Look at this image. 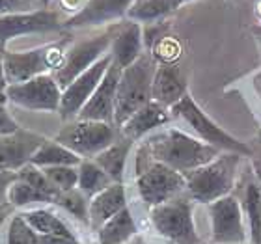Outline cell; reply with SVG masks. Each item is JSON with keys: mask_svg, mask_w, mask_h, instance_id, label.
<instances>
[{"mask_svg": "<svg viewBox=\"0 0 261 244\" xmlns=\"http://www.w3.org/2000/svg\"><path fill=\"white\" fill-rule=\"evenodd\" d=\"M142 147L146 149L153 160L166 164L168 168L183 175L211 162L213 158H217L222 153L217 147L196 140L177 129H168L164 132L149 136Z\"/></svg>", "mask_w": 261, "mask_h": 244, "instance_id": "cell-1", "label": "cell"}, {"mask_svg": "<svg viewBox=\"0 0 261 244\" xmlns=\"http://www.w3.org/2000/svg\"><path fill=\"white\" fill-rule=\"evenodd\" d=\"M241 164V155L220 153L211 162L192 170L185 175V188L189 198L200 203H213L229 194L233 188L237 170Z\"/></svg>", "mask_w": 261, "mask_h": 244, "instance_id": "cell-2", "label": "cell"}, {"mask_svg": "<svg viewBox=\"0 0 261 244\" xmlns=\"http://www.w3.org/2000/svg\"><path fill=\"white\" fill-rule=\"evenodd\" d=\"M155 71H157V65L151 56L147 55H142L135 64L121 69L118 90H116L114 127L121 129L136 110L153 101L151 86Z\"/></svg>", "mask_w": 261, "mask_h": 244, "instance_id": "cell-3", "label": "cell"}, {"mask_svg": "<svg viewBox=\"0 0 261 244\" xmlns=\"http://www.w3.org/2000/svg\"><path fill=\"white\" fill-rule=\"evenodd\" d=\"M136 188L147 207H157L185 190V175L153 160L144 147L136 157Z\"/></svg>", "mask_w": 261, "mask_h": 244, "instance_id": "cell-4", "label": "cell"}, {"mask_svg": "<svg viewBox=\"0 0 261 244\" xmlns=\"http://www.w3.org/2000/svg\"><path fill=\"white\" fill-rule=\"evenodd\" d=\"M170 114L174 116V118L183 120L189 127H192V130H194L196 134L200 136L205 144H209V146L217 147L220 151L235 153V155H241V157H252V147L246 146L245 142L233 138V136L229 134V132H226L222 127H218V125L196 104V101L189 93L181 99L179 103H175L174 106L170 109Z\"/></svg>", "mask_w": 261, "mask_h": 244, "instance_id": "cell-5", "label": "cell"}, {"mask_svg": "<svg viewBox=\"0 0 261 244\" xmlns=\"http://www.w3.org/2000/svg\"><path fill=\"white\" fill-rule=\"evenodd\" d=\"M151 222L159 233L174 244H200L189 194H177L151 209Z\"/></svg>", "mask_w": 261, "mask_h": 244, "instance_id": "cell-6", "label": "cell"}, {"mask_svg": "<svg viewBox=\"0 0 261 244\" xmlns=\"http://www.w3.org/2000/svg\"><path fill=\"white\" fill-rule=\"evenodd\" d=\"M55 140L84 160V158L97 157L99 153L114 144L116 127L112 123H103V121L76 120L65 125L56 134Z\"/></svg>", "mask_w": 261, "mask_h": 244, "instance_id": "cell-7", "label": "cell"}, {"mask_svg": "<svg viewBox=\"0 0 261 244\" xmlns=\"http://www.w3.org/2000/svg\"><path fill=\"white\" fill-rule=\"evenodd\" d=\"M62 58H64L62 49L56 45H45V47L19 50V52L6 50L4 67L8 86L27 82L39 75H47L49 69L56 71V67L62 64Z\"/></svg>", "mask_w": 261, "mask_h": 244, "instance_id": "cell-8", "label": "cell"}, {"mask_svg": "<svg viewBox=\"0 0 261 244\" xmlns=\"http://www.w3.org/2000/svg\"><path fill=\"white\" fill-rule=\"evenodd\" d=\"M112 34H99L95 38L84 39L81 43L73 45L69 50L64 52L62 64L53 73L56 84L64 90L67 84L75 80L76 76L82 75L86 69H90L95 62H99L105 55H109Z\"/></svg>", "mask_w": 261, "mask_h": 244, "instance_id": "cell-9", "label": "cell"}, {"mask_svg": "<svg viewBox=\"0 0 261 244\" xmlns=\"http://www.w3.org/2000/svg\"><path fill=\"white\" fill-rule=\"evenodd\" d=\"M6 99L15 106L41 112H58L62 99V88L56 84L53 75H39L27 82L10 84Z\"/></svg>", "mask_w": 261, "mask_h": 244, "instance_id": "cell-10", "label": "cell"}, {"mask_svg": "<svg viewBox=\"0 0 261 244\" xmlns=\"http://www.w3.org/2000/svg\"><path fill=\"white\" fill-rule=\"evenodd\" d=\"M110 64H112V56L109 52V55H105L101 60L95 62L90 69H86L82 75H79L75 80L62 90L60 109H58V114H60L62 120L67 121L79 116L82 106L88 103V99L92 97L95 88L99 86V82L103 80Z\"/></svg>", "mask_w": 261, "mask_h": 244, "instance_id": "cell-11", "label": "cell"}, {"mask_svg": "<svg viewBox=\"0 0 261 244\" xmlns=\"http://www.w3.org/2000/svg\"><path fill=\"white\" fill-rule=\"evenodd\" d=\"M211 237L217 244H245L246 233L243 226V207L233 196H224L209 203Z\"/></svg>", "mask_w": 261, "mask_h": 244, "instance_id": "cell-12", "label": "cell"}, {"mask_svg": "<svg viewBox=\"0 0 261 244\" xmlns=\"http://www.w3.org/2000/svg\"><path fill=\"white\" fill-rule=\"evenodd\" d=\"M64 26L56 11L50 10H30L19 13L0 15V43H8L10 39L28 34L53 32Z\"/></svg>", "mask_w": 261, "mask_h": 244, "instance_id": "cell-13", "label": "cell"}, {"mask_svg": "<svg viewBox=\"0 0 261 244\" xmlns=\"http://www.w3.org/2000/svg\"><path fill=\"white\" fill-rule=\"evenodd\" d=\"M121 69L112 62L110 67L105 73L103 80L99 82L95 92L88 103L82 106L76 120H88V121H103V123L114 125V106H116V90L120 82Z\"/></svg>", "mask_w": 261, "mask_h": 244, "instance_id": "cell-14", "label": "cell"}, {"mask_svg": "<svg viewBox=\"0 0 261 244\" xmlns=\"http://www.w3.org/2000/svg\"><path fill=\"white\" fill-rule=\"evenodd\" d=\"M47 138L19 129L17 132L0 136V172H19L30 164L34 153L43 146Z\"/></svg>", "mask_w": 261, "mask_h": 244, "instance_id": "cell-15", "label": "cell"}, {"mask_svg": "<svg viewBox=\"0 0 261 244\" xmlns=\"http://www.w3.org/2000/svg\"><path fill=\"white\" fill-rule=\"evenodd\" d=\"M133 8V0H86V4L75 15L64 22V26L81 28L95 26L121 19Z\"/></svg>", "mask_w": 261, "mask_h": 244, "instance_id": "cell-16", "label": "cell"}, {"mask_svg": "<svg viewBox=\"0 0 261 244\" xmlns=\"http://www.w3.org/2000/svg\"><path fill=\"white\" fill-rule=\"evenodd\" d=\"M187 95V78L177 65H159L153 76L151 99L155 103L172 109Z\"/></svg>", "mask_w": 261, "mask_h": 244, "instance_id": "cell-17", "label": "cell"}, {"mask_svg": "<svg viewBox=\"0 0 261 244\" xmlns=\"http://www.w3.org/2000/svg\"><path fill=\"white\" fill-rule=\"evenodd\" d=\"M127 207L125 188L121 183H112L95 194L88 205V222L93 229H101L110 218Z\"/></svg>", "mask_w": 261, "mask_h": 244, "instance_id": "cell-18", "label": "cell"}, {"mask_svg": "<svg viewBox=\"0 0 261 244\" xmlns=\"http://www.w3.org/2000/svg\"><path fill=\"white\" fill-rule=\"evenodd\" d=\"M110 56L120 69H125L142 56V28L138 22L130 21L112 34Z\"/></svg>", "mask_w": 261, "mask_h": 244, "instance_id": "cell-19", "label": "cell"}, {"mask_svg": "<svg viewBox=\"0 0 261 244\" xmlns=\"http://www.w3.org/2000/svg\"><path fill=\"white\" fill-rule=\"evenodd\" d=\"M170 118H172V114H170V110L166 106L155 103V101H149L142 109L136 110L135 114L123 123V127H121L123 138H127L130 142L138 140L142 136H146L149 130L168 123Z\"/></svg>", "mask_w": 261, "mask_h": 244, "instance_id": "cell-20", "label": "cell"}, {"mask_svg": "<svg viewBox=\"0 0 261 244\" xmlns=\"http://www.w3.org/2000/svg\"><path fill=\"white\" fill-rule=\"evenodd\" d=\"M130 144L133 142L127 138L116 140L112 146L99 153L97 157H93V162L97 164L114 183H121V179H123V170H125L127 155L130 151Z\"/></svg>", "mask_w": 261, "mask_h": 244, "instance_id": "cell-21", "label": "cell"}, {"mask_svg": "<svg viewBox=\"0 0 261 244\" xmlns=\"http://www.w3.org/2000/svg\"><path fill=\"white\" fill-rule=\"evenodd\" d=\"M136 235V224L129 209L120 211L99 229V244H125Z\"/></svg>", "mask_w": 261, "mask_h": 244, "instance_id": "cell-22", "label": "cell"}, {"mask_svg": "<svg viewBox=\"0 0 261 244\" xmlns=\"http://www.w3.org/2000/svg\"><path fill=\"white\" fill-rule=\"evenodd\" d=\"M82 158L69 151L67 147L58 144L56 140H47L38 151L34 153L30 164L38 168H49V166H79Z\"/></svg>", "mask_w": 261, "mask_h": 244, "instance_id": "cell-23", "label": "cell"}, {"mask_svg": "<svg viewBox=\"0 0 261 244\" xmlns=\"http://www.w3.org/2000/svg\"><path fill=\"white\" fill-rule=\"evenodd\" d=\"M114 181L110 179L109 175L105 174L93 160H82L79 164V183H76V188L81 190L86 198H93V196L99 194L101 190H105Z\"/></svg>", "mask_w": 261, "mask_h": 244, "instance_id": "cell-24", "label": "cell"}, {"mask_svg": "<svg viewBox=\"0 0 261 244\" xmlns=\"http://www.w3.org/2000/svg\"><path fill=\"white\" fill-rule=\"evenodd\" d=\"M22 218L27 220V224L39 235H58V237H73L67 226L60 222L53 212L47 211H30L27 214H22Z\"/></svg>", "mask_w": 261, "mask_h": 244, "instance_id": "cell-25", "label": "cell"}, {"mask_svg": "<svg viewBox=\"0 0 261 244\" xmlns=\"http://www.w3.org/2000/svg\"><path fill=\"white\" fill-rule=\"evenodd\" d=\"M245 212L250 222V239L254 244H261V186L248 183L245 190Z\"/></svg>", "mask_w": 261, "mask_h": 244, "instance_id": "cell-26", "label": "cell"}, {"mask_svg": "<svg viewBox=\"0 0 261 244\" xmlns=\"http://www.w3.org/2000/svg\"><path fill=\"white\" fill-rule=\"evenodd\" d=\"M8 198H10V203L15 207L28 205V203H36V201H45V203H53L49 196L38 190L36 186L28 183H22L15 177V181L10 184L8 188Z\"/></svg>", "mask_w": 261, "mask_h": 244, "instance_id": "cell-27", "label": "cell"}, {"mask_svg": "<svg viewBox=\"0 0 261 244\" xmlns=\"http://www.w3.org/2000/svg\"><path fill=\"white\" fill-rule=\"evenodd\" d=\"M41 170L49 183L60 192H69L79 183V166H49Z\"/></svg>", "mask_w": 261, "mask_h": 244, "instance_id": "cell-28", "label": "cell"}, {"mask_svg": "<svg viewBox=\"0 0 261 244\" xmlns=\"http://www.w3.org/2000/svg\"><path fill=\"white\" fill-rule=\"evenodd\" d=\"M8 244H41V235L36 233L22 214L13 216L8 231Z\"/></svg>", "mask_w": 261, "mask_h": 244, "instance_id": "cell-29", "label": "cell"}, {"mask_svg": "<svg viewBox=\"0 0 261 244\" xmlns=\"http://www.w3.org/2000/svg\"><path fill=\"white\" fill-rule=\"evenodd\" d=\"M58 205H62L65 211H69L71 214H75L79 220L82 222H88V203L86 196L82 194L81 190H69V192H62L56 200Z\"/></svg>", "mask_w": 261, "mask_h": 244, "instance_id": "cell-30", "label": "cell"}, {"mask_svg": "<svg viewBox=\"0 0 261 244\" xmlns=\"http://www.w3.org/2000/svg\"><path fill=\"white\" fill-rule=\"evenodd\" d=\"M191 0H144L142 2V15L149 21L163 19L168 13L175 11L181 4H187Z\"/></svg>", "mask_w": 261, "mask_h": 244, "instance_id": "cell-31", "label": "cell"}, {"mask_svg": "<svg viewBox=\"0 0 261 244\" xmlns=\"http://www.w3.org/2000/svg\"><path fill=\"white\" fill-rule=\"evenodd\" d=\"M36 4L28 0H0V15L8 13H19V11H30Z\"/></svg>", "mask_w": 261, "mask_h": 244, "instance_id": "cell-32", "label": "cell"}, {"mask_svg": "<svg viewBox=\"0 0 261 244\" xmlns=\"http://www.w3.org/2000/svg\"><path fill=\"white\" fill-rule=\"evenodd\" d=\"M19 129H21V127H19V123H17V121L10 116V112L6 110L4 101H0V136L17 132Z\"/></svg>", "mask_w": 261, "mask_h": 244, "instance_id": "cell-33", "label": "cell"}, {"mask_svg": "<svg viewBox=\"0 0 261 244\" xmlns=\"http://www.w3.org/2000/svg\"><path fill=\"white\" fill-rule=\"evenodd\" d=\"M6 45L0 43V101H6V90H8V80H6Z\"/></svg>", "mask_w": 261, "mask_h": 244, "instance_id": "cell-34", "label": "cell"}, {"mask_svg": "<svg viewBox=\"0 0 261 244\" xmlns=\"http://www.w3.org/2000/svg\"><path fill=\"white\" fill-rule=\"evenodd\" d=\"M252 168H254V174H256L257 181L261 183V132L257 136V149H252Z\"/></svg>", "mask_w": 261, "mask_h": 244, "instance_id": "cell-35", "label": "cell"}, {"mask_svg": "<svg viewBox=\"0 0 261 244\" xmlns=\"http://www.w3.org/2000/svg\"><path fill=\"white\" fill-rule=\"evenodd\" d=\"M41 244H79L75 237H58V235H41Z\"/></svg>", "mask_w": 261, "mask_h": 244, "instance_id": "cell-36", "label": "cell"}, {"mask_svg": "<svg viewBox=\"0 0 261 244\" xmlns=\"http://www.w3.org/2000/svg\"><path fill=\"white\" fill-rule=\"evenodd\" d=\"M10 211H11V203L10 205H2V203H0V226H2V222L6 220V216L10 214Z\"/></svg>", "mask_w": 261, "mask_h": 244, "instance_id": "cell-37", "label": "cell"}, {"mask_svg": "<svg viewBox=\"0 0 261 244\" xmlns=\"http://www.w3.org/2000/svg\"><path fill=\"white\" fill-rule=\"evenodd\" d=\"M252 34L256 36L257 43H259V47H261V24H256V26H252Z\"/></svg>", "mask_w": 261, "mask_h": 244, "instance_id": "cell-38", "label": "cell"}, {"mask_svg": "<svg viewBox=\"0 0 261 244\" xmlns=\"http://www.w3.org/2000/svg\"><path fill=\"white\" fill-rule=\"evenodd\" d=\"M254 88H256V92L261 95V71L254 76Z\"/></svg>", "mask_w": 261, "mask_h": 244, "instance_id": "cell-39", "label": "cell"}, {"mask_svg": "<svg viewBox=\"0 0 261 244\" xmlns=\"http://www.w3.org/2000/svg\"><path fill=\"white\" fill-rule=\"evenodd\" d=\"M125 244H146V240L142 239V237H136V235H135V237H133V239H130L129 242H125Z\"/></svg>", "mask_w": 261, "mask_h": 244, "instance_id": "cell-40", "label": "cell"}, {"mask_svg": "<svg viewBox=\"0 0 261 244\" xmlns=\"http://www.w3.org/2000/svg\"><path fill=\"white\" fill-rule=\"evenodd\" d=\"M49 2H50V0H38V4H39V6H47Z\"/></svg>", "mask_w": 261, "mask_h": 244, "instance_id": "cell-41", "label": "cell"}, {"mask_svg": "<svg viewBox=\"0 0 261 244\" xmlns=\"http://www.w3.org/2000/svg\"><path fill=\"white\" fill-rule=\"evenodd\" d=\"M28 2H32V4H38V0H28Z\"/></svg>", "mask_w": 261, "mask_h": 244, "instance_id": "cell-42", "label": "cell"}, {"mask_svg": "<svg viewBox=\"0 0 261 244\" xmlns=\"http://www.w3.org/2000/svg\"><path fill=\"white\" fill-rule=\"evenodd\" d=\"M213 244H217V242H213Z\"/></svg>", "mask_w": 261, "mask_h": 244, "instance_id": "cell-43", "label": "cell"}]
</instances>
